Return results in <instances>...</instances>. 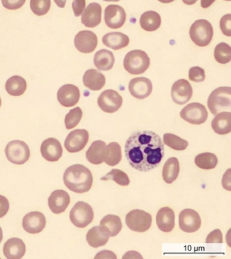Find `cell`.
<instances>
[{"instance_id": "obj_41", "label": "cell", "mask_w": 231, "mask_h": 259, "mask_svg": "<svg viewBox=\"0 0 231 259\" xmlns=\"http://www.w3.org/2000/svg\"><path fill=\"white\" fill-rule=\"evenodd\" d=\"M189 77L195 82H202L206 79V73L204 69L200 67H193L189 69Z\"/></svg>"}, {"instance_id": "obj_7", "label": "cell", "mask_w": 231, "mask_h": 259, "mask_svg": "<svg viewBox=\"0 0 231 259\" xmlns=\"http://www.w3.org/2000/svg\"><path fill=\"white\" fill-rule=\"evenodd\" d=\"M71 223L78 228H86L93 222L94 211L90 205L84 202H78L70 211Z\"/></svg>"}, {"instance_id": "obj_6", "label": "cell", "mask_w": 231, "mask_h": 259, "mask_svg": "<svg viewBox=\"0 0 231 259\" xmlns=\"http://www.w3.org/2000/svg\"><path fill=\"white\" fill-rule=\"evenodd\" d=\"M125 223L129 230L138 233L148 231L152 224V217L143 210L135 209L125 217Z\"/></svg>"}, {"instance_id": "obj_14", "label": "cell", "mask_w": 231, "mask_h": 259, "mask_svg": "<svg viewBox=\"0 0 231 259\" xmlns=\"http://www.w3.org/2000/svg\"><path fill=\"white\" fill-rule=\"evenodd\" d=\"M75 47L81 53H93L97 49L98 37L93 31H79L74 39Z\"/></svg>"}, {"instance_id": "obj_5", "label": "cell", "mask_w": 231, "mask_h": 259, "mask_svg": "<svg viewBox=\"0 0 231 259\" xmlns=\"http://www.w3.org/2000/svg\"><path fill=\"white\" fill-rule=\"evenodd\" d=\"M208 107L213 115L231 108L230 87H219L211 93L208 100Z\"/></svg>"}, {"instance_id": "obj_22", "label": "cell", "mask_w": 231, "mask_h": 259, "mask_svg": "<svg viewBox=\"0 0 231 259\" xmlns=\"http://www.w3.org/2000/svg\"><path fill=\"white\" fill-rule=\"evenodd\" d=\"M157 227L161 232L169 233L174 230L175 214L174 210L169 207H163L157 212L156 217Z\"/></svg>"}, {"instance_id": "obj_32", "label": "cell", "mask_w": 231, "mask_h": 259, "mask_svg": "<svg viewBox=\"0 0 231 259\" xmlns=\"http://www.w3.org/2000/svg\"><path fill=\"white\" fill-rule=\"evenodd\" d=\"M27 81L23 77L19 75H14L10 77L5 85L6 91L13 97L23 95L27 90Z\"/></svg>"}, {"instance_id": "obj_1", "label": "cell", "mask_w": 231, "mask_h": 259, "mask_svg": "<svg viewBox=\"0 0 231 259\" xmlns=\"http://www.w3.org/2000/svg\"><path fill=\"white\" fill-rule=\"evenodd\" d=\"M125 155L129 165L141 172L157 168L165 154L161 137L151 131H137L125 144Z\"/></svg>"}, {"instance_id": "obj_51", "label": "cell", "mask_w": 231, "mask_h": 259, "mask_svg": "<svg viewBox=\"0 0 231 259\" xmlns=\"http://www.w3.org/2000/svg\"><path fill=\"white\" fill-rule=\"evenodd\" d=\"M3 240V229L0 227V243L2 242V241Z\"/></svg>"}, {"instance_id": "obj_11", "label": "cell", "mask_w": 231, "mask_h": 259, "mask_svg": "<svg viewBox=\"0 0 231 259\" xmlns=\"http://www.w3.org/2000/svg\"><path fill=\"white\" fill-rule=\"evenodd\" d=\"M89 141V133L85 129L71 131L65 141V147L69 153H77L83 150Z\"/></svg>"}, {"instance_id": "obj_24", "label": "cell", "mask_w": 231, "mask_h": 259, "mask_svg": "<svg viewBox=\"0 0 231 259\" xmlns=\"http://www.w3.org/2000/svg\"><path fill=\"white\" fill-rule=\"evenodd\" d=\"M85 87L93 91H100L105 85L106 79L101 71L91 69L85 71L83 77Z\"/></svg>"}, {"instance_id": "obj_54", "label": "cell", "mask_w": 231, "mask_h": 259, "mask_svg": "<svg viewBox=\"0 0 231 259\" xmlns=\"http://www.w3.org/2000/svg\"><path fill=\"white\" fill-rule=\"evenodd\" d=\"M224 1H228V2H230V1H231V0H224Z\"/></svg>"}, {"instance_id": "obj_45", "label": "cell", "mask_w": 231, "mask_h": 259, "mask_svg": "<svg viewBox=\"0 0 231 259\" xmlns=\"http://www.w3.org/2000/svg\"><path fill=\"white\" fill-rule=\"evenodd\" d=\"M85 7V0H74L72 4V9L75 17L81 16Z\"/></svg>"}, {"instance_id": "obj_42", "label": "cell", "mask_w": 231, "mask_h": 259, "mask_svg": "<svg viewBox=\"0 0 231 259\" xmlns=\"http://www.w3.org/2000/svg\"><path fill=\"white\" fill-rule=\"evenodd\" d=\"M220 27L223 34L226 36H231V15H224L222 17L220 22Z\"/></svg>"}, {"instance_id": "obj_2", "label": "cell", "mask_w": 231, "mask_h": 259, "mask_svg": "<svg viewBox=\"0 0 231 259\" xmlns=\"http://www.w3.org/2000/svg\"><path fill=\"white\" fill-rule=\"evenodd\" d=\"M64 183L73 192L86 193L90 190L93 177L90 170L81 164L69 166L64 173Z\"/></svg>"}, {"instance_id": "obj_31", "label": "cell", "mask_w": 231, "mask_h": 259, "mask_svg": "<svg viewBox=\"0 0 231 259\" xmlns=\"http://www.w3.org/2000/svg\"><path fill=\"white\" fill-rule=\"evenodd\" d=\"M140 24L141 27L145 31L149 32L156 31L161 26L160 15L155 11L145 12L141 15Z\"/></svg>"}, {"instance_id": "obj_40", "label": "cell", "mask_w": 231, "mask_h": 259, "mask_svg": "<svg viewBox=\"0 0 231 259\" xmlns=\"http://www.w3.org/2000/svg\"><path fill=\"white\" fill-rule=\"evenodd\" d=\"M51 7V0H31L30 8L35 15L43 16L47 15Z\"/></svg>"}, {"instance_id": "obj_49", "label": "cell", "mask_w": 231, "mask_h": 259, "mask_svg": "<svg viewBox=\"0 0 231 259\" xmlns=\"http://www.w3.org/2000/svg\"><path fill=\"white\" fill-rule=\"evenodd\" d=\"M182 2L183 3L185 4V5L191 6L196 3L197 0H182Z\"/></svg>"}, {"instance_id": "obj_10", "label": "cell", "mask_w": 231, "mask_h": 259, "mask_svg": "<svg viewBox=\"0 0 231 259\" xmlns=\"http://www.w3.org/2000/svg\"><path fill=\"white\" fill-rule=\"evenodd\" d=\"M123 104L122 97L117 91L107 90L103 91L98 99V105L105 113L116 112Z\"/></svg>"}, {"instance_id": "obj_46", "label": "cell", "mask_w": 231, "mask_h": 259, "mask_svg": "<svg viewBox=\"0 0 231 259\" xmlns=\"http://www.w3.org/2000/svg\"><path fill=\"white\" fill-rule=\"evenodd\" d=\"M10 204L6 197L0 195V219L3 218L9 212Z\"/></svg>"}, {"instance_id": "obj_27", "label": "cell", "mask_w": 231, "mask_h": 259, "mask_svg": "<svg viewBox=\"0 0 231 259\" xmlns=\"http://www.w3.org/2000/svg\"><path fill=\"white\" fill-rule=\"evenodd\" d=\"M106 143L103 141H96L91 143L86 151V158L91 164L99 165L104 162Z\"/></svg>"}, {"instance_id": "obj_12", "label": "cell", "mask_w": 231, "mask_h": 259, "mask_svg": "<svg viewBox=\"0 0 231 259\" xmlns=\"http://www.w3.org/2000/svg\"><path fill=\"white\" fill-rule=\"evenodd\" d=\"M202 220L200 214L192 209H184L179 215V226L186 233H194L200 230Z\"/></svg>"}, {"instance_id": "obj_53", "label": "cell", "mask_w": 231, "mask_h": 259, "mask_svg": "<svg viewBox=\"0 0 231 259\" xmlns=\"http://www.w3.org/2000/svg\"><path fill=\"white\" fill-rule=\"evenodd\" d=\"M1 105H2V100H1V98H0V107H1Z\"/></svg>"}, {"instance_id": "obj_18", "label": "cell", "mask_w": 231, "mask_h": 259, "mask_svg": "<svg viewBox=\"0 0 231 259\" xmlns=\"http://www.w3.org/2000/svg\"><path fill=\"white\" fill-rule=\"evenodd\" d=\"M80 92L76 85L66 84L60 88L57 93V99L62 106L71 107L79 102Z\"/></svg>"}, {"instance_id": "obj_23", "label": "cell", "mask_w": 231, "mask_h": 259, "mask_svg": "<svg viewBox=\"0 0 231 259\" xmlns=\"http://www.w3.org/2000/svg\"><path fill=\"white\" fill-rule=\"evenodd\" d=\"M4 254L9 259L23 258L26 252L25 243L21 239L14 238L7 241L3 248Z\"/></svg>"}, {"instance_id": "obj_39", "label": "cell", "mask_w": 231, "mask_h": 259, "mask_svg": "<svg viewBox=\"0 0 231 259\" xmlns=\"http://www.w3.org/2000/svg\"><path fill=\"white\" fill-rule=\"evenodd\" d=\"M83 112L80 107H77L74 109H71L69 112L66 115L65 123L66 128L71 130L76 127L80 122L82 118Z\"/></svg>"}, {"instance_id": "obj_15", "label": "cell", "mask_w": 231, "mask_h": 259, "mask_svg": "<svg viewBox=\"0 0 231 259\" xmlns=\"http://www.w3.org/2000/svg\"><path fill=\"white\" fill-rule=\"evenodd\" d=\"M126 20L125 10L119 5H109L105 11V21L111 29H119Z\"/></svg>"}, {"instance_id": "obj_26", "label": "cell", "mask_w": 231, "mask_h": 259, "mask_svg": "<svg viewBox=\"0 0 231 259\" xmlns=\"http://www.w3.org/2000/svg\"><path fill=\"white\" fill-rule=\"evenodd\" d=\"M109 235L101 226H95L88 231L86 235V240L88 244L93 248H99L105 246L108 242Z\"/></svg>"}, {"instance_id": "obj_43", "label": "cell", "mask_w": 231, "mask_h": 259, "mask_svg": "<svg viewBox=\"0 0 231 259\" xmlns=\"http://www.w3.org/2000/svg\"><path fill=\"white\" fill-rule=\"evenodd\" d=\"M25 2L26 0H2L3 7L11 11L21 9L25 5Z\"/></svg>"}, {"instance_id": "obj_16", "label": "cell", "mask_w": 231, "mask_h": 259, "mask_svg": "<svg viewBox=\"0 0 231 259\" xmlns=\"http://www.w3.org/2000/svg\"><path fill=\"white\" fill-rule=\"evenodd\" d=\"M47 224L44 214L40 212H31L26 214L23 219L24 230L31 234L42 232Z\"/></svg>"}, {"instance_id": "obj_8", "label": "cell", "mask_w": 231, "mask_h": 259, "mask_svg": "<svg viewBox=\"0 0 231 259\" xmlns=\"http://www.w3.org/2000/svg\"><path fill=\"white\" fill-rule=\"evenodd\" d=\"M5 153L8 160L17 165L25 164L30 157L29 147L21 141H11L6 147Z\"/></svg>"}, {"instance_id": "obj_13", "label": "cell", "mask_w": 231, "mask_h": 259, "mask_svg": "<svg viewBox=\"0 0 231 259\" xmlns=\"http://www.w3.org/2000/svg\"><path fill=\"white\" fill-rule=\"evenodd\" d=\"M171 96L173 101L182 105L188 103L193 96V89L191 83L184 79H179L173 84Z\"/></svg>"}, {"instance_id": "obj_33", "label": "cell", "mask_w": 231, "mask_h": 259, "mask_svg": "<svg viewBox=\"0 0 231 259\" xmlns=\"http://www.w3.org/2000/svg\"><path fill=\"white\" fill-rule=\"evenodd\" d=\"M100 226L107 233L109 236L115 237L120 233L122 229V223L118 216L114 214H108L101 220Z\"/></svg>"}, {"instance_id": "obj_29", "label": "cell", "mask_w": 231, "mask_h": 259, "mask_svg": "<svg viewBox=\"0 0 231 259\" xmlns=\"http://www.w3.org/2000/svg\"><path fill=\"white\" fill-rule=\"evenodd\" d=\"M115 57L112 52L102 49L95 54L94 63L96 67L100 71H109L115 63Z\"/></svg>"}, {"instance_id": "obj_36", "label": "cell", "mask_w": 231, "mask_h": 259, "mask_svg": "<svg viewBox=\"0 0 231 259\" xmlns=\"http://www.w3.org/2000/svg\"><path fill=\"white\" fill-rule=\"evenodd\" d=\"M163 142L167 146L176 151L185 150L189 145L188 141L171 133L163 135Z\"/></svg>"}, {"instance_id": "obj_25", "label": "cell", "mask_w": 231, "mask_h": 259, "mask_svg": "<svg viewBox=\"0 0 231 259\" xmlns=\"http://www.w3.org/2000/svg\"><path fill=\"white\" fill-rule=\"evenodd\" d=\"M212 127L215 133L220 135L228 134L231 131V113L223 111L217 113L212 121Z\"/></svg>"}, {"instance_id": "obj_50", "label": "cell", "mask_w": 231, "mask_h": 259, "mask_svg": "<svg viewBox=\"0 0 231 259\" xmlns=\"http://www.w3.org/2000/svg\"><path fill=\"white\" fill-rule=\"evenodd\" d=\"M158 1L163 4H169L172 3V2H174V0H158Z\"/></svg>"}, {"instance_id": "obj_19", "label": "cell", "mask_w": 231, "mask_h": 259, "mask_svg": "<svg viewBox=\"0 0 231 259\" xmlns=\"http://www.w3.org/2000/svg\"><path fill=\"white\" fill-rule=\"evenodd\" d=\"M63 147L57 139H45L41 145V155L45 160L51 162L59 161L63 155Z\"/></svg>"}, {"instance_id": "obj_38", "label": "cell", "mask_w": 231, "mask_h": 259, "mask_svg": "<svg viewBox=\"0 0 231 259\" xmlns=\"http://www.w3.org/2000/svg\"><path fill=\"white\" fill-rule=\"evenodd\" d=\"M101 181H113L121 186H127L129 184V179L126 173L119 169H113L110 172L101 178Z\"/></svg>"}, {"instance_id": "obj_47", "label": "cell", "mask_w": 231, "mask_h": 259, "mask_svg": "<svg viewBox=\"0 0 231 259\" xmlns=\"http://www.w3.org/2000/svg\"><path fill=\"white\" fill-rule=\"evenodd\" d=\"M216 0H201V6L203 9H208Z\"/></svg>"}, {"instance_id": "obj_17", "label": "cell", "mask_w": 231, "mask_h": 259, "mask_svg": "<svg viewBox=\"0 0 231 259\" xmlns=\"http://www.w3.org/2000/svg\"><path fill=\"white\" fill-rule=\"evenodd\" d=\"M128 89L131 96L142 100L150 96L153 91V85L150 79L146 77H136L129 81Z\"/></svg>"}, {"instance_id": "obj_30", "label": "cell", "mask_w": 231, "mask_h": 259, "mask_svg": "<svg viewBox=\"0 0 231 259\" xmlns=\"http://www.w3.org/2000/svg\"><path fill=\"white\" fill-rule=\"evenodd\" d=\"M180 172V164L176 157L169 158L163 166L162 177L163 181L168 184H172L178 178Z\"/></svg>"}, {"instance_id": "obj_34", "label": "cell", "mask_w": 231, "mask_h": 259, "mask_svg": "<svg viewBox=\"0 0 231 259\" xmlns=\"http://www.w3.org/2000/svg\"><path fill=\"white\" fill-rule=\"evenodd\" d=\"M122 158L121 148L119 143L112 142L107 145L105 149L104 161L110 166H115L120 162Z\"/></svg>"}, {"instance_id": "obj_44", "label": "cell", "mask_w": 231, "mask_h": 259, "mask_svg": "<svg viewBox=\"0 0 231 259\" xmlns=\"http://www.w3.org/2000/svg\"><path fill=\"white\" fill-rule=\"evenodd\" d=\"M222 234L220 230L212 231L206 238L207 244H213V243L222 244Z\"/></svg>"}, {"instance_id": "obj_9", "label": "cell", "mask_w": 231, "mask_h": 259, "mask_svg": "<svg viewBox=\"0 0 231 259\" xmlns=\"http://www.w3.org/2000/svg\"><path fill=\"white\" fill-rule=\"evenodd\" d=\"M180 115L184 121L194 125L202 124L206 122L208 117L206 107L199 103L187 105L180 111Z\"/></svg>"}, {"instance_id": "obj_52", "label": "cell", "mask_w": 231, "mask_h": 259, "mask_svg": "<svg viewBox=\"0 0 231 259\" xmlns=\"http://www.w3.org/2000/svg\"><path fill=\"white\" fill-rule=\"evenodd\" d=\"M103 1H105V2H114V3H117V2L120 1V0H103Z\"/></svg>"}, {"instance_id": "obj_48", "label": "cell", "mask_w": 231, "mask_h": 259, "mask_svg": "<svg viewBox=\"0 0 231 259\" xmlns=\"http://www.w3.org/2000/svg\"><path fill=\"white\" fill-rule=\"evenodd\" d=\"M54 1H55L56 5H57L58 7L63 9V8L65 7L67 0H54Z\"/></svg>"}, {"instance_id": "obj_37", "label": "cell", "mask_w": 231, "mask_h": 259, "mask_svg": "<svg viewBox=\"0 0 231 259\" xmlns=\"http://www.w3.org/2000/svg\"><path fill=\"white\" fill-rule=\"evenodd\" d=\"M214 58L219 63H228L231 60L230 46L224 42L218 44L214 49Z\"/></svg>"}, {"instance_id": "obj_35", "label": "cell", "mask_w": 231, "mask_h": 259, "mask_svg": "<svg viewBox=\"0 0 231 259\" xmlns=\"http://www.w3.org/2000/svg\"><path fill=\"white\" fill-rule=\"evenodd\" d=\"M218 162L216 155L210 152L200 153L197 155L195 159V164L204 170H211L216 168Z\"/></svg>"}, {"instance_id": "obj_21", "label": "cell", "mask_w": 231, "mask_h": 259, "mask_svg": "<svg viewBox=\"0 0 231 259\" xmlns=\"http://www.w3.org/2000/svg\"><path fill=\"white\" fill-rule=\"evenodd\" d=\"M102 20V8L98 3H91L84 9L81 16V23L85 27H97Z\"/></svg>"}, {"instance_id": "obj_20", "label": "cell", "mask_w": 231, "mask_h": 259, "mask_svg": "<svg viewBox=\"0 0 231 259\" xmlns=\"http://www.w3.org/2000/svg\"><path fill=\"white\" fill-rule=\"evenodd\" d=\"M70 204V196L67 191L55 190L49 198L50 209L55 214H59L65 212Z\"/></svg>"}, {"instance_id": "obj_28", "label": "cell", "mask_w": 231, "mask_h": 259, "mask_svg": "<svg viewBox=\"0 0 231 259\" xmlns=\"http://www.w3.org/2000/svg\"><path fill=\"white\" fill-rule=\"evenodd\" d=\"M103 43L109 49L117 51L127 47L129 38L127 35L120 32H112L103 36Z\"/></svg>"}, {"instance_id": "obj_3", "label": "cell", "mask_w": 231, "mask_h": 259, "mask_svg": "<svg viewBox=\"0 0 231 259\" xmlns=\"http://www.w3.org/2000/svg\"><path fill=\"white\" fill-rule=\"evenodd\" d=\"M150 66V58L145 52L134 50L129 52L123 60V67L131 75L144 73Z\"/></svg>"}, {"instance_id": "obj_4", "label": "cell", "mask_w": 231, "mask_h": 259, "mask_svg": "<svg viewBox=\"0 0 231 259\" xmlns=\"http://www.w3.org/2000/svg\"><path fill=\"white\" fill-rule=\"evenodd\" d=\"M189 35L191 40L200 47L210 45L214 35L212 24L205 19L197 20L191 25Z\"/></svg>"}]
</instances>
